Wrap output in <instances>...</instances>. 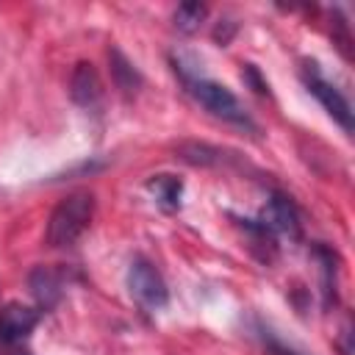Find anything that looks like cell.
<instances>
[{
    "label": "cell",
    "mask_w": 355,
    "mask_h": 355,
    "mask_svg": "<svg viewBox=\"0 0 355 355\" xmlns=\"http://www.w3.org/2000/svg\"><path fill=\"white\" fill-rule=\"evenodd\" d=\"M244 78L255 86V92H258V94H263V92H266V83L258 78V72H255V67H252V64H247V67H244Z\"/></svg>",
    "instance_id": "cell-12"
},
{
    "label": "cell",
    "mask_w": 355,
    "mask_h": 355,
    "mask_svg": "<svg viewBox=\"0 0 355 355\" xmlns=\"http://www.w3.org/2000/svg\"><path fill=\"white\" fill-rule=\"evenodd\" d=\"M94 216V197L89 191H72L69 197H64L47 222V244L50 247H72L89 227Z\"/></svg>",
    "instance_id": "cell-1"
},
{
    "label": "cell",
    "mask_w": 355,
    "mask_h": 355,
    "mask_svg": "<svg viewBox=\"0 0 355 355\" xmlns=\"http://www.w3.org/2000/svg\"><path fill=\"white\" fill-rule=\"evenodd\" d=\"M302 80H305L308 92L324 105V111L344 128V133H352V108H349L347 97H344L333 83H327V80L319 75L316 64H305V67H302Z\"/></svg>",
    "instance_id": "cell-4"
},
{
    "label": "cell",
    "mask_w": 355,
    "mask_h": 355,
    "mask_svg": "<svg viewBox=\"0 0 355 355\" xmlns=\"http://www.w3.org/2000/svg\"><path fill=\"white\" fill-rule=\"evenodd\" d=\"M14 355H28V352H14Z\"/></svg>",
    "instance_id": "cell-13"
},
{
    "label": "cell",
    "mask_w": 355,
    "mask_h": 355,
    "mask_svg": "<svg viewBox=\"0 0 355 355\" xmlns=\"http://www.w3.org/2000/svg\"><path fill=\"white\" fill-rule=\"evenodd\" d=\"M183 83H186L189 94L205 111H211L214 116H219V119H225L230 125H239V128H255L250 114H247V108H244V103L227 86H222L216 80H208V78H200V75H183Z\"/></svg>",
    "instance_id": "cell-2"
},
{
    "label": "cell",
    "mask_w": 355,
    "mask_h": 355,
    "mask_svg": "<svg viewBox=\"0 0 355 355\" xmlns=\"http://www.w3.org/2000/svg\"><path fill=\"white\" fill-rule=\"evenodd\" d=\"M269 233H283L288 239H300L302 227H300V214L294 208V202L283 194H272L261 211V219H258Z\"/></svg>",
    "instance_id": "cell-5"
},
{
    "label": "cell",
    "mask_w": 355,
    "mask_h": 355,
    "mask_svg": "<svg viewBox=\"0 0 355 355\" xmlns=\"http://www.w3.org/2000/svg\"><path fill=\"white\" fill-rule=\"evenodd\" d=\"M205 14H208V8L202 3H191V0L180 3L175 8V28L183 31V33H194L200 28V22L205 19Z\"/></svg>",
    "instance_id": "cell-11"
},
{
    "label": "cell",
    "mask_w": 355,
    "mask_h": 355,
    "mask_svg": "<svg viewBox=\"0 0 355 355\" xmlns=\"http://www.w3.org/2000/svg\"><path fill=\"white\" fill-rule=\"evenodd\" d=\"M69 97L80 108L100 105V100H103V80H100L94 64H89V61L75 64V69L69 75Z\"/></svg>",
    "instance_id": "cell-6"
},
{
    "label": "cell",
    "mask_w": 355,
    "mask_h": 355,
    "mask_svg": "<svg viewBox=\"0 0 355 355\" xmlns=\"http://www.w3.org/2000/svg\"><path fill=\"white\" fill-rule=\"evenodd\" d=\"M147 189L155 194L158 205L164 211H178L180 208V194H183V183L175 175H153L147 180Z\"/></svg>",
    "instance_id": "cell-10"
},
{
    "label": "cell",
    "mask_w": 355,
    "mask_h": 355,
    "mask_svg": "<svg viewBox=\"0 0 355 355\" xmlns=\"http://www.w3.org/2000/svg\"><path fill=\"white\" fill-rule=\"evenodd\" d=\"M39 324V311L11 302L0 308V344H17L22 341L33 327Z\"/></svg>",
    "instance_id": "cell-7"
},
{
    "label": "cell",
    "mask_w": 355,
    "mask_h": 355,
    "mask_svg": "<svg viewBox=\"0 0 355 355\" xmlns=\"http://www.w3.org/2000/svg\"><path fill=\"white\" fill-rule=\"evenodd\" d=\"M128 288H130L133 300L139 305L150 308V311H158V308H164L169 302V291H166L164 277L144 258L130 261V266H128Z\"/></svg>",
    "instance_id": "cell-3"
},
{
    "label": "cell",
    "mask_w": 355,
    "mask_h": 355,
    "mask_svg": "<svg viewBox=\"0 0 355 355\" xmlns=\"http://www.w3.org/2000/svg\"><path fill=\"white\" fill-rule=\"evenodd\" d=\"M108 64H111V78H114V86L122 92V94H136L141 89V75L139 69L125 58V53L119 47H111L108 50Z\"/></svg>",
    "instance_id": "cell-9"
},
{
    "label": "cell",
    "mask_w": 355,
    "mask_h": 355,
    "mask_svg": "<svg viewBox=\"0 0 355 355\" xmlns=\"http://www.w3.org/2000/svg\"><path fill=\"white\" fill-rule=\"evenodd\" d=\"M28 288H31V294L36 297V302L42 308H53V305H58V300L64 294V280H61V275L55 269L36 266L28 275Z\"/></svg>",
    "instance_id": "cell-8"
}]
</instances>
